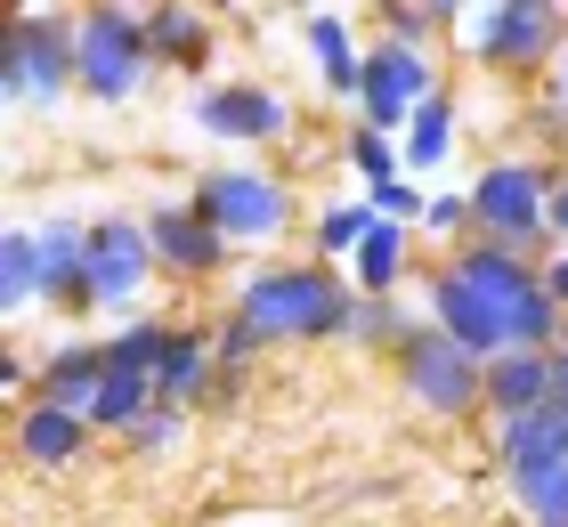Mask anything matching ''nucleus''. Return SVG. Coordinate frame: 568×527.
I'll return each mask as SVG.
<instances>
[{"label": "nucleus", "instance_id": "nucleus-32", "mask_svg": "<svg viewBox=\"0 0 568 527\" xmlns=\"http://www.w3.org/2000/svg\"><path fill=\"white\" fill-rule=\"evenodd\" d=\"M179 430H187V414H179V406H154V422L139 430V446H146V455H163V446H179Z\"/></svg>", "mask_w": 568, "mask_h": 527}, {"label": "nucleus", "instance_id": "nucleus-33", "mask_svg": "<svg viewBox=\"0 0 568 527\" xmlns=\"http://www.w3.org/2000/svg\"><path fill=\"white\" fill-rule=\"evenodd\" d=\"M545 284H552V301L568 308V252H552V260H545Z\"/></svg>", "mask_w": 568, "mask_h": 527}, {"label": "nucleus", "instance_id": "nucleus-13", "mask_svg": "<svg viewBox=\"0 0 568 527\" xmlns=\"http://www.w3.org/2000/svg\"><path fill=\"white\" fill-rule=\"evenodd\" d=\"M41 406H65V414H82L98 406V389H106V341H58V349L41 357Z\"/></svg>", "mask_w": 568, "mask_h": 527}, {"label": "nucleus", "instance_id": "nucleus-5", "mask_svg": "<svg viewBox=\"0 0 568 527\" xmlns=\"http://www.w3.org/2000/svg\"><path fill=\"white\" fill-rule=\"evenodd\" d=\"M187 203L227 235V252H236V244H276V235L293 227V195H284V179L261 171V163H227V171H212Z\"/></svg>", "mask_w": 568, "mask_h": 527}, {"label": "nucleus", "instance_id": "nucleus-16", "mask_svg": "<svg viewBox=\"0 0 568 527\" xmlns=\"http://www.w3.org/2000/svg\"><path fill=\"white\" fill-rule=\"evenodd\" d=\"M82 446H90V422H82V414L41 406V398L17 414V455L33 463V470H65L73 455H82Z\"/></svg>", "mask_w": 568, "mask_h": 527}, {"label": "nucleus", "instance_id": "nucleus-1", "mask_svg": "<svg viewBox=\"0 0 568 527\" xmlns=\"http://www.w3.org/2000/svg\"><path fill=\"white\" fill-rule=\"evenodd\" d=\"M455 284L471 293L487 341H496V357H504V349H560V341H568V308L552 301L545 268H528L520 252H504V244H463Z\"/></svg>", "mask_w": 568, "mask_h": 527}, {"label": "nucleus", "instance_id": "nucleus-29", "mask_svg": "<svg viewBox=\"0 0 568 527\" xmlns=\"http://www.w3.org/2000/svg\"><path fill=\"white\" fill-rule=\"evenodd\" d=\"M366 203H374V220H390V227H415L423 211H430V195L415 188V179H390V188H366Z\"/></svg>", "mask_w": 568, "mask_h": 527}, {"label": "nucleus", "instance_id": "nucleus-11", "mask_svg": "<svg viewBox=\"0 0 568 527\" xmlns=\"http://www.w3.org/2000/svg\"><path fill=\"white\" fill-rule=\"evenodd\" d=\"M195 130L203 139H227V146H268L293 130V105L261 82H212L195 98Z\"/></svg>", "mask_w": 568, "mask_h": 527}, {"label": "nucleus", "instance_id": "nucleus-15", "mask_svg": "<svg viewBox=\"0 0 568 527\" xmlns=\"http://www.w3.org/2000/svg\"><path fill=\"white\" fill-rule=\"evenodd\" d=\"M496 455H504L511 479L568 463V414H560V406H536V414H520V422H496Z\"/></svg>", "mask_w": 568, "mask_h": 527}, {"label": "nucleus", "instance_id": "nucleus-24", "mask_svg": "<svg viewBox=\"0 0 568 527\" xmlns=\"http://www.w3.org/2000/svg\"><path fill=\"white\" fill-rule=\"evenodd\" d=\"M511 504H520L536 527H568V463H552V470H528V479H511Z\"/></svg>", "mask_w": 568, "mask_h": 527}, {"label": "nucleus", "instance_id": "nucleus-20", "mask_svg": "<svg viewBox=\"0 0 568 527\" xmlns=\"http://www.w3.org/2000/svg\"><path fill=\"white\" fill-rule=\"evenodd\" d=\"M308 58H317L325 73V90L333 98H357V82H366V58H357V41H349V17H308Z\"/></svg>", "mask_w": 568, "mask_h": 527}, {"label": "nucleus", "instance_id": "nucleus-21", "mask_svg": "<svg viewBox=\"0 0 568 527\" xmlns=\"http://www.w3.org/2000/svg\"><path fill=\"white\" fill-rule=\"evenodd\" d=\"M398 154H406V171H438V163H447V154H455V98H447V90H438V98L423 105V114L406 122Z\"/></svg>", "mask_w": 568, "mask_h": 527}, {"label": "nucleus", "instance_id": "nucleus-9", "mask_svg": "<svg viewBox=\"0 0 568 527\" xmlns=\"http://www.w3.org/2000/svg\"><path fill=\"white\" fill-rule=\"evenodd\" d=\"M163 268L154 260L146 220H90V276H82V308H131L146 293V276Z\"/></svg>", "mask_w": 568, "mask_h": 527}, {"label": "nucleus", "instance_id": "nucleus-18", "mask_svg": "<svg viewBox=\"0 0 568 527\" xmlns=\"http://www.w3.org/2000/svg\"><path fill=\"white\" fill-rule=\"evenodd\" d=\"M49 301V268H41V227H9L0 235V308H33Z\"/></svg>", "mask_w": 568, "mask_h": 527}, {"label": "nucleus", "instance_id": "nucleus-2", "mask_svg": "<svg viewBox=\"0 0 568 527\" xmlns=\"http://www.w3.org/2000/svg\"><path fill=\"white\" fill-rule=\"evenodd\" d=\"M349 284H333L325 268H261L252 284H236V325H252L261 341H317L349 325Z\"/></svg>", "mask_w": 568, "mask_h": 527}, {"label": "nucleus", "instance_id": "nucleus-7", "mask_svg": "<svg viewBox=\"0 0 568 527\" xmlns=\"http://www.w3.org/2000/svg\"><path fill=\"white\" fill-rule=\"evenodd\" d=\"M398 374H406V389H415V398L430 406V414H487V365L463 349V341H447V333H415L398 349Z\"/></svg>", "mask_w": 568, "mask_h": 527}, {"label": "nucleus", "instance_id": "nucleus-8", "mask_svg": "<svg viewBox=\"0 0 568 527\" xmlns=\"http://www.w3.org/2000/svg\"><path fill=\"white\" fill-rule=\"evenodd\" d=\"M430 98H438L430 49L382 41L374 58H366V82H357V114H366V130H382V139H406V122H415Z\"/></svg>", "mask_w": 568, "mask_h": 527}, {"label": "nucleus", "instance_id": "nucleus-35", "mask_svg": "<svg viewBox=\"0 0 568 527\" xmlns=\"http://www.w3.org/2000/svg\"><path fill=\"white\" fill-rule=\"evenodd\" d=\"M552 114L568 122V49H560V58H552Z\"/></svg>", "mask_w": 568, "mask_h": 527}, {"label": "nucleus", "instance_id": "nucleus-12", "mask_svg": "<svg viewBox=\"0 0 568 527\" xmlns=\"http://www.w3.org/2000/svg\"><path fill=\"white\" fill-rule=\"evenodd\" d=\"M146 235H154V260L179 276H212L220 260H227V235L203 220L195 203H163V211H146Z\"/></svg>", "mask_w": 568, "mask_h": 527}, {"label": "nucleus", "instance_id": "nucleus-27", "mask_svg": "<svg viewBox=\"0 0 568 527\" xmlns=\"http://www.w3.org/2000/svg\"><path fill=\"white\" fill-rule=\"evenodd\" d=\"M342 333H349V341H398V349L415 341V333L398 325V308H390V301H366V293L349 301V325H342Z\"/></svg>", "mask_w": 568, "mask_h": 527}, {"label": "nucleus", "instance_id": "nucleus-3", "mask_svg": "<svg viewBox=\"0 0 568 527\" xmlns=\"http://www.w3.org/2000/svg\"><path fill=\"white\" fill-rule=\"evenodd\" d=\"M471 227H479V244H504L528 260V244L552 235V171L545 163H487L471 179Z\"/></svg>", "mask_w": 568, "mask_h": 527}, {"label": "nucleus", "instance_id": "nucleus-25", "mask_svg": "<svg viewBox=\"0 0 568 527\" xmlns=\"http://www.w3.org/2000/svg\"><path fill=\"white\" fill-rule=\"evenodd\" d=\"M382 220H374V203H333L325 220H317V252H342V260H357V244H366Z\"/></svg>", "mask_w": 568, "mask_h": 527}, {"label": "nucleus", "instance_id": "nucleus-23", "mask_svg": "<svg viewBox=\"0 0 568 527\" xmlns=\"http://www.w3.org/2000/svg\"><path fill=\"white\" fill-rule=\"evenodd\" d=\"M146 49L171 65H195L203 49H212V24H203L195 9H146Z\"/></svg>", "mask_w": 568, "mask_h": 527}, {"label": "nucleus", "instance_id": "nucleus-4", "mask_svg": "<svg viewBox=\"0 0 568 527\" xmlns=\"http://www.w3.org/2000/svg\"><path fill=\"white\" fill-rule=\"evenodd\" d=\"M0 90H9V105H58L65 90H82V41H73V24L24 9L9 24V49H0Z\"/></svg>", "mask_w": 568, "mask_h": 527}, {"label": "nucleus", "instance_id": "nucleus-14", "mask_svg": "<svg viewBox=\"0 0 568 527\" xmlns=\"http://www.w3.org/2000/svg\"><path fill=\"white\" fill-rule=\"evenodd\" d=\"M536 406H552V349H504V357H487V414L520 422Z\"/></svg>", "mask_w": 568, "mask_h": 527}, {"label": "nucleus", "instance_id": "nucleus-28", "mask_svg": "<svg viewBox=\"0 0 568 527\" xmlns=\"http://www.w3.org/2000/svg\"><path fill=\"white\" fill-rule=\"evenodd\" d=\"M382 24H390V41H406V49H423L438 24H455L447 9H430V0H398V9H382Z\"/></svg>", "mask_w": 568, "mask_h": 527}, {"label": "nucleus", "instance_id": "nucleus-26", "mask_svg": "<svg viewBox=\"0 0 568 527\" xmlns=\"http://www.w3.org/2000/svg\"><path fill=\"white\" fill-rule=\"evenodd\" d=\"M349 163H357V179H366V188H390V179H406L398 139H382V130H366V122H357V139H349Z\"/></svg>", "mask_w": 568, "mask_h": 527}, {"label": "nucleus", "instance_id": "nucleus-34", "mask_svg": "<svg viewBox=\"0 0 568 527\" xmlns=\"http://www.w3.org/2000/svg\"><path fill=\"white\" fill-rule=\"evenodd\" d=\"M552 406L568 414V341H560V349H552Z\"/></svg>", "mask_w": 568, "mask_h": 527}, {"label": "nucleus", "instance_id": "nucleus-22", "mask_svg": "<svg viewBox=\"0 0 568 527\" xmlns=\"http://www.w3.org/2000/svg\"><path fill=\"white\" fill-rule=\"evenodd\" d=\"M349 268H357V293H366V301H390V284L406 276V227L382 220V227L366 235V244H357Z\"/></svg>", "mask_w": 568, "mask_h": 527}, {"label": "nucleus", "instance_id": "nucleus-30", "mask_svg": "<svg viewBox=\"0 0 568 527\" xmlns=\"http://www.w3.org/2000/svg\"><path fill=\"white\" fill-rule=\"evenodd\" d=\"M252 349H268V341L252 333V325H236V316H227V325L212 333V357H220V374H236V365H252Z\"/></svg>", "mask_w": 568, "mask_h": 527}, {"label": "nucleus", "instance_id": "nucleus-10", "mask_svg": "<svg viewBox=\"0 0 568 527\" xmlns=\"http://www.w3.org/2000/svg\"><path fill=\"white\" fill-rule=\"evenodd\" d=\"M471 49L487 65H536V58H560L568 33H560V9H545V0H496L471 17Z\"/></svg>", "mask_w": 568, "mask_h": 527}, {"label": "nucleus", "instance_id": "nucleus-19", "mask_svg": "<svg viewBox=\"0 0 568 527\" xmlns=\"http://www.w3.org/2000/svg\"><path fill=\"white\" fill-rule=\"evenodd\" d=\"M41 268H49V301H82V276H90V220H49V227H41Z\"/></svg>", "mask_w": 568, "mask_h": 527}, {"label": "nucleus", "instance_id": "nucleus-6", "mask_svg": "<svg viewBox=\"0 0 568 527\" xmlns=\"http://www.w3.org/2000/svg\"><path fill=\"white\" fill-rule=\"evenodd\" d=\"M73 41H82V90L90 98H139L146 82V65H154V49H146V17L131 9H90V17H73Z\"/></svg>", "mask_w": 568, "mask_h": 527}, {"label": "nucleus", "instance_id": "nucleus-31", "mask_svg": "<svg viewBox=\"0 0 568 527\" xmlns=\"http://www.w3.org/2000/svg\"><path fill=\"white\" fill-rule=\"evenodd\" d=\"M423 227H430V235H463V227H471V195H430Z\"/></svg>", "mask_w": 568, "mask_h": 527}, {"label": "nucleus", "instance_id": "nucleus-17", "mask_svg": "<svg viewBox=\"0 0 568 527\" xmlns=\"http://www.w3.org/2000/svg\"><path fill=\"white\" fill-rule=\"evenodd\" d=\"M220 374V357H212V333H171V349H163V374H154V389H163V406L187 414L203 389H212Z\"/></svg>", "mask_w": 568, "mask_h": 527}, {"label": "nucleus", "instance_id": "nucleus-36", "mask_svg": "<svg viewBox=\"0 0 568 527\" xmlns=\"http://www.w3.org/2000/svg\"><path fill=\"white\" fill-rule=\"evenodd\" d=\"M552 235H568V171L552 179Z\"/></svg>", "mask_w": 568, "mask_h": 527}]
</instances>
